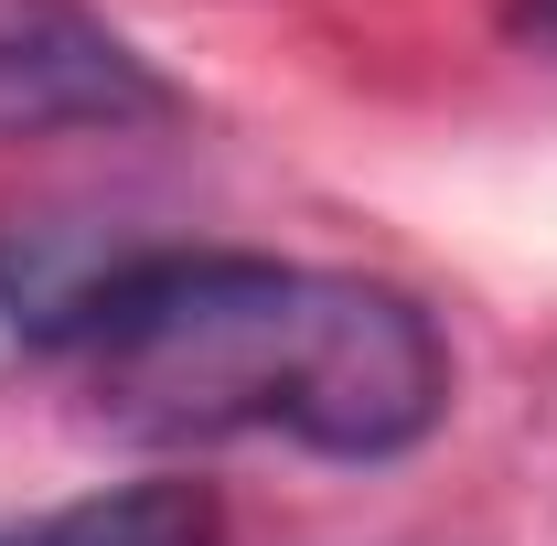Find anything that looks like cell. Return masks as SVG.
Instances as JSON below:
<instances>
[{
    "mask_svg": "<svg viewBox=\"0 0 557 546\" xmlns=\"http://www.w3.org/2000/svg\"><path fill=\"white\" fill-rule=\"evenodd\" d=\"M86 408L129 439L278 429L322 461H397L450 408V343L386 278L278 269L247 247H139L33 322Z\"/></svg>",
    "mask_w": 557,
    "mask_h": 546,
    "instance_id": "1",
    "label": "cell"
},
{
    "mask_svg": "<svg viewBox=\"0 0 557 546\" xmlns=\"http://www.w3.org/2000/svg\"><path fill=\"white\" fill-rule=\"evenodd\" d=\"M504 44H525V54L557 65V0H504Z\"/></svg>",
    "mask_w": 557,
    "mask_h": 546,
    "instance_id": "4",
    "label": "cell"
},
{
    "mask_svg": "<svg viewBox=\"0 0 557 546\" xmlns=\"http://www.w3.org/2000/svg\"><path fill=\"white\" fill-rule=\"evenodd\" d=\"M0 546H214V493L205 482H119V493H86L44 525H11Z\"/></svg>",
    "mask_w": 557,
    "mask_h": 546,
    "instance_id": "3",
    "label": "cell"
},
{
    "mask_svg": "<svg viewBox=\"0 0 557 546\" xmlns=\"http://www.w3.org/2000/svg\"><path fill=\"white\" fill-rule=\"evenodd\" d=\"M172 119L161 65L119 44L86 0H0V139L150 129Z\"/></svg>",
    "mask_w": 557,
    "mask_h": 546,
    "instance_id": "2",
    "label": "cell"
}]
</instances>
